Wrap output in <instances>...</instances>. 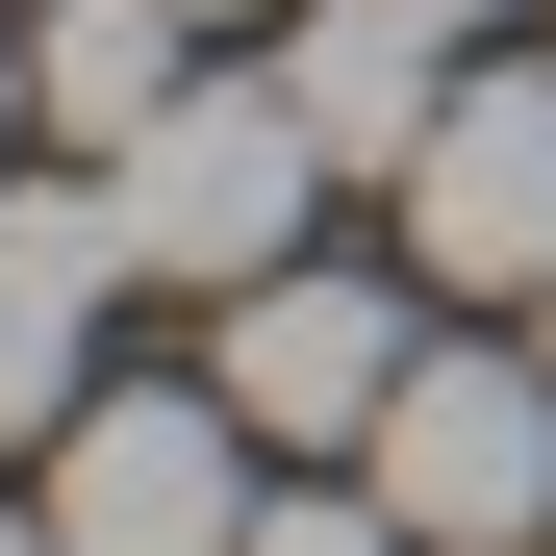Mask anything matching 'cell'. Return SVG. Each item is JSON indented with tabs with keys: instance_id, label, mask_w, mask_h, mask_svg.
Listing matches in <instances>:
<instances>
[{
	"instance_id": "cell-1",
	"label": "cell",
	"mask_w": 556,
	"mask_h": 556,
	"mask_svg": "<svg viewBox=\"0 0 556 556\" xmlns=\"http://www.w3.org/2000/svg\"><path fill=\"white\" fill-rule=\"evenodd\" d=\"M102 203H127V278L228 304V278H278V253H304V203H329V127H304V76H177V102L102 152Z\"/></svg>"
},
{
	"instance_id": "cell-2",
	"label": "cell",
	"mask_w": 556,
	"mask_h": 556,
	"mask_svg": "<svg viewBox=\"0 0 556 556\" xmlns=\"http://www.w3.org/2000/svg\"><path fill=\"white\" fill-rule=\"evenodd\" d=\"M354 481L405 506V556H531L556 531V354H405Z\"/></svg>"
},
{
	"instance_id": "cell-3",
	"label": "cell",
	"mask_w": 556,
	"mask_h": 556,
	"mask_svg": "<svg viewBox=\"0 0 556 556\" xmlns=\"http://www.w3.org/2000/svg\"><path fill=\"white\" fill-rule=\"evenodd\" d=\"M253 405L228 380H102V405H76L51 430V531L76 556H253Z\"/></svg>"
},
{
	"instance_id": "cell-4",
	"label": "cell",
	"mask_w": 556,
	"mask_h": 556,
	"mask_svg": "<svg viewBox=\"0 0 556 556\" xmlns=\"http://www.w3.org/2000/svg\"><path fill=\"white\" fill-rule=\"evenodd\" d=\"M380 203H405V253L455 278V304H556V51H481Z\"/></svg>"
},
{
	"instance_id": "cell-5",
	"label": "cell",
	"mask_w": 556,
	"mask_h": 556,
	"mask_svg": "<svg viewBox=\"0 0 556 556\" xmlns=\"http://www.w3.org/2000/svg\"><path fill=\"white\" fill-rule=\"evenodd\" d=\"M102 278H127L102 152L76 177H0V455H51L76 405H102Z\"/></svg>"
},
{
	"instance_id": "cell-6",
	"label": "cell",
	"mask_w": 556,
	"mask_h": 556,
	"mask_svg": "<svg viewBox=\"0 0 556 556\" xmlns=\"http://www.w3.org/2000/svg\"><path fill=\"white\" fill-rule=\"evenodd\" d=\"M203 380H228L278 455H354V430H380V380H405V329H380V278L278 253V278H228V354H203Z\"/></svg>"
},
{
	"instance_id": "cell-7",
	"label": "cell",
	"mask_w": 556,
	"mask_h": 556,
	"mask_svg": "<svg viewBox=\"0 0 556 556\" xmlns=\"http://www.w3.org/2000/svg\"><path fill=\"white\" fill-rule=\"evenodd\" d=\"M278 76H304L329 177H405V152H430V102H455V26H405V0H329V26H278Z\"/></svg>"
},
{
	"instance_id": "cell-8",
	"label": "cell",
	"mask_w": 556,
	"mask_h": 556,
	"mask_svg": "<svg viewBox=\"0 0 556 556\" xmlns=\"http://www.w3.org/2000/svg\"><path fill=\"white\" fill-rule=\"evenodd\" d=\"M177 26H203V0H26V102H51L76 152H127V127L177 102Z\"/></svg>"
},
{
	"instance_id": "cell-9",
	"label": "cell",
	"mask_w": 556,
	"mask_h": 556,
	"mask_svg": "<svg viewBox=\"0 0 556 556\" xmlns=\"http://www.w3.org/2000/svg\"><path fill=\"white\" fill-rule=\"evenodd\" d=\"M253 556H405V506L329 455V481H278V506H253Z\"/></svg>"
},
{
	"instance_id": "cell-10",
	"label": "cell",
	"mask_w": 556,
	"mask_h": 556,
	"mask_svg": "<svg viewBox=\"0 0 556 556\" xmlns=\"http://www.w3.org/2000/svg\"><path fill=\"white\" fill-rule=\"evenodd\" d=\"M26 127H51V102H26V26H0V152H26Z\"/></svg>"
},
{
	"instance_id": "cell-11",
	"label": "cell",
	"mask_w": 556,
	"mask_h": 556,
	"mask_svg": "<svg viewBox=\"0 0 556 556\" xmlns=\"http://www.w3.org/2000/svg\"><path fill=\"white\" fill-rule=\"evenodd\" d=\"M405 26H506V0H405Z\"/></svg>"
},
{
	"instance_id": "cell-12",
	"label": "cell",
	"mask_w": 556,
	"mask_h": 556,
	"mask_svg": "<svg viewBox=\"0 0 556 556\" xmlns=\"http://www.w3.org/2000/svg\"><path fill=\"white\" fill-rule=\"evenodd\" d=\"M0 556H76V531H0Z\"/></svg>"
},
{
	"instance_id": "cell-13",
	"label": "cell",
	"mask_w": 556,
	"mask_h": 556,
	"mask_svg": "<svg viewBox=\"0 0 556 556\" xmlns=\"http://www.w3.org/2000/svg\"><path fill=\"white\" fill-rule=\"evenodd\" d=\"M203 26H253V0H203Z\"/></svg>"
},
{
	"instance_id": "cell-14",
	"label": "cell",
	"mask_w": 556,
	"mask_h": 556,
	"mask_svg": "<svg viewBox=\"0 0 556 556\" xmlns=\"http://www.w3.org/2000/svg\"><path fill=\"white\" fill-rule=\"evenodd\" d=\"M531 354H556V304H531Z\"/></svg>"
},
{
	"instance_id": "cell-15",
	"label": "cell",
	"mask_w": 556,
	"mask_h": 556,
	"mask_svg": "<svg viewBox=\"0 0 556 556\" xmlns=\"http://www.w3.org/2000/svg\"><path fill=\"white\" fill-rule=\"evenodd\" d=\"M531 556H556V531H531Z\"/></svg>"
}]
</instances>
